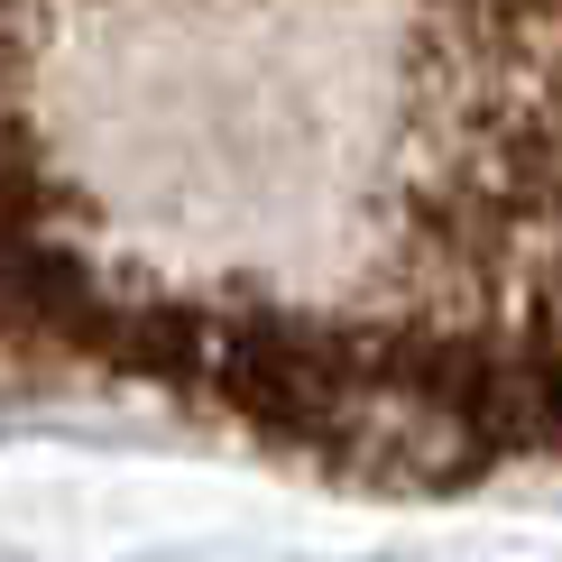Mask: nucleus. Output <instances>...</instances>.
I'll return each mask as SVG.
<instances>
[{
  "instance_id": "f257e3e1",
  "label": "nucleus",
  "mask_w": 562,
  "mask_h": 562,
  "mask_svg": "<svg viewBox=\"0 0 562 562\" xmlns=\"http://www.w3.org/2000/svg\"><path fill=\"white\" fill-rule=\"evenodd\" d=\"M0 396L562 471V0H0Z\"/></svg>"
}]
</instances>
